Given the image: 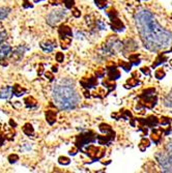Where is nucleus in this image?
I'll return each mask as SVG.
<instances>
[{
	"instance_id": "obj_1",
	"label": "nucleus",
	"mask_w": 172,
	"mask_h": 173,
	"mask_svg": "<svg viewBox=\"0 0 172 173\" xmlns=\"http://www.w3.org/2000/svg\"><path fill=\"white\" fill-rule=\"evenodd\" d=\"M135 23L143 45L149 51H160L172 43V33L164 29L147 9H139L136 12Z\"/></svg>"
},
{
	"instance_id": "obj_2",
	"label": "nucleus",
	"mask_w": 172,
	"mask_h": 173,
	"mask_svg": "<svg viewBox=\"0 0 172 173\" xmlns=\"http://www.w3.org/2000/svg\"><path fill=\"white\" fill-rule=\"evenodd\" d=\"M52 96L55 105L60 110L75 109L80 102L74 82L68 79L60 80V82L54 86Z\"/></svg>"
},
{
	"instance_id": "obj_3",
	"label": "nucleus",
	"mask_w": 172,
	"mask_h": 173,
	"mask_svg": "<svg viewBox=\"0 0 172 173\" xmlns=\"http://www.w3.org/2000/svg\"><path fill=\"white\" fill-rule=\"evenodd\" d=\"M155 88H148L143 91V93L140 96V99L141 101L138 103L136 108L137 109H141V108H148V109H152L154 107L157 105V96H155Z\"/></svg>"
},
{
	"instance_id": "obj_4",
	"label": "nucleus",
	"mask_w": 172,
	"mask_h": 173,
	"mask_svg": "<svg viewBox=\"0 0 172 173\" xmlns=\"http://www.w3.org/2000/svg\"><path fill=\"white\" fill-rule=\"evenodd\" d=\"M155 160L158 164L160 165L162 171L164 172H172V156L169 153L158 152L155 155Z\"/></svg>"
},
{
	"instance_id": "obj_5",
	"label": "nucleus",
	"mask_w": 172,
	"mask_h": 173,
	"mask_svg": "<svg viewBox=\"0 0 172 173\" xmlns=\"http://www.w3.org/2000/svg\"><path fill=\"white\" fill-rule=\"evenodd\" d=\"M97 137H98V135H95L93 132H91V131L86 132L84 134H80L79 136H77V139H76V147H77L78 149L82 150L86 144L94 142V141L97 140Z\"/></svg>"
},
{
	"instance_id": "obj_6",
	"label": "nucleus",
	"mask_w": 172,
	"mask_h": 173,
	"mask_svg": "<svg viewBox=\"0 0 172 173\" xmlns=\"http://www.w3.org/2000/svg\"><path fill=\"white\" fill-rule=\"evenodd\" d=\"M122 49V44L120 43L116 37H113V36L110 37V39L108 40V42L106 44H104V46H103L104 52H106L110 55L117 54Z\"/></svg>"
},
{
	"instance_id": "obj_7",
	"label": "nucleus",
	"mask_w": 172,
	"mask_h": 173,
	"mask_svg": "<svg viewBox=\"0 0 172 173\" xmlns=\"http://www.w3.org/2000/svg\"><path fill=\"white\" fill-rule=\"evenodd\" d=\"M108 17L110 18L111 20V27H112V30L116 31V32H122V31L125 30V25L122 21L119 20L118 14L114 8H110L109 11L107 12Z\"/></svg>"
},
{
	"instance_id": "obj_8",
	"label": "nucleus",
	"mask_w": 172,
	"mask_h": 173,
	"mask_svg": "<svg viewBox=\"0 0 172 173\" xmlns=\"http://www.w3.org/2000/svg\"><path fill=\"white\" fill-rule=\"evenodd\" d=\"M65 15H66V12L63 11V9H56V11L51 12L49 16L47 17L48 24L51 25V26H55L60 21H62L64 19Z\"/></svg>"
},
{
	"instance_id": "obj_9",
	"label": "nucleus",
	"mask_w": 172,
	"mask_h": 173,
	"mask_svg": "<svg viewBox=\"0 0 172 173\" xmlns=\"http://www.w3.org/2000/svg\"><path fill=\"white\" fill-rule=\"evenodd\" d=\"M86 153L92 161H97V160H100L105 155V150L100 148V147H97L95 145H89L86 148Z\"/></svg>"
},
{
	"instance_id": "obj_10",
	"label": "nucleus",
	"mask_w": 172,
	"mask_h": 173,
	"mask_svg": "<svg viewBox=\"0 0 172 173\" xmlns=\"http://www.w3.org/2000/svg\"><path fill=\"white\" fill-rule=\"evenodd\" d=\"M12 47L9 45H3L1 48H0V64L2 65V67H6L7 65V60L8 56L12 54Z\"/></svg>"
},
{
	"instance_id": "obj_11",
	"label": "nucleus",
	"mask_w": 172,
	"mask_h": 173,
	"mask_svg": "<svg viewBox=\"0 0 172 173\" xmlns=\"http://www.w3.org/2000/svg\"><path fill=\"white\" fill-rule=\"evenodd\" d=\"M140 122V125L146 128H155L157 125L160 124V120L155 117V116H149L147 118H138L137 119Z\"/></svg>"
},
{
	"instance_id": "obj_12",
	"label": "nucleus",
	"mask_w": 172,
	"mask_h": 173,
	"mask_svg": "<svg viewBox=\"0 0 172 173\" xmlns=\"http://www.w3.org/2000/svg\"><path fill=\"white\" fill-rule=\"evenodd\" d=\"M107 70H108V78H110L111 80L115 81V80H117L120 77V73H119V71L117 70V68H116L115 64L108 65Z\"/></svg>"
},
{
	"instance_id": "obj_13",
	"label": "nucleus",
	"mask_w": 172,
	"mask_h": 173,
	"mask_svg": "<svg viewBox=\"0 0 172 173\" xmlns=\"http://www.w3.org/2000/svg\"><path fill=\"white\" fill-rule=\"evenodd\" d=\"M80 83L86 89H90V88H94L95 86H98V80L94 77L88 78V79H83Z\"/></svg>"
},
{
	"instance_id": "obj_14",
	"label": "nucleus",
	"mask_w": 172,
	"mask_h": 173,
	"mask_svg": "<svg viewBox=\"0 0 172 173\" xmlns=\"http://www.w3.org/2000/svg\"><path fill=\"white\" fill-rule=\"evenodd\" d=\"M163 134H165V131L163 130V129H157V130H154L150 135V139L154 141L155 144H159L162 140Z\"/></svg>"
},
{
	"instance_id": "obj_15",
	"label": "nucleus",
	"mask_w": 172,
	"mask_h": 173,
	"mask_svg": "<svg viewBox=\"0 0 172 173\" xmlns=\"http://www.w3.org/2000/svg\"><path fill=\"white\" fill-rule=\"evenodd\" d=\"M41 48L45 52H52L54 48H56V42L55 40H47V42L41 43Z\"/></svg>"
},
{
	"instance_id": "obj_16",
	"label": "nucleus",
	"mask_w": 172,
	"mask_h": 173,
	"mask_svg": "<svg viewBox=\"0 0 172 173\" xmlns=\"http://www.w3.org/2000/svg\"><path fill=\"white\" fill-rule=\"evenodd\" d=\"M58 34L60 36V39L61 37H72L73 33H72V29L69 28V26H66V25H61L59 28H58Z\"/></svg>"
},
{
	"instance_id": "obj_17",
	"label": "nucleus",
	"mask_w": 172,
	"mask_h": 173,
	"mask_svg": "<svg viewBox=\"0 0 172 173\" xmlns=\"http://www.w3.org/2000/svg\"><path fill=\"white\" fill-rule=\"evenodd\" d=\"M56 117H57V112L54 111V110H48L46 112V119L49 124L52 125L56 121Z\"/></svg>"
},
{
	"instance_id": "obj_18",
	"label": "nucleus",
	"mask_w": 172,
	"mask_h": 173,
	"mask_svg": "<svg viewBox=\"0 0 172 173\" xmlns=\"http://www.w3.org/2000/svg\"><path fill=\"white\" fill-rule=\"evenodd\" d=\"M168 59V57H167V55H166V53H160V54H159V56L157 57V59H155V62L154 63H152V65L151 67L152 68H157L158 65H160V64H162V63H164L165 61H166Z\"/></svg>"
},
{
	"instance_id": "obj_19",
	"label": "nucleus",
	"mask_w": 172,
	"mask_h": 173,
	"mask_svg": "<svg viewBox=\"0 0 172 173\" xmlns=\"http://www.w3.org/2000/svg\"><path fill=\"white\" fill-rule=\"evenodd\" d=\"M12 87L11 86H6L5 88L0 91V99H9L12 96Z\"/></svg>"
},
{
	"instance_id": "obj_20",
	"label": "nucleus",
	"mask_w": 172,
	"mask_h": 173,
	"mask_svg": "<svg viewBox=\"0 0 172 173\" xmlns=\"http://www.w3.org/2000/svg\"><path fill=\"white\" fill-rule=\"evenodd\" d=\"M103 85L108 88V93L111 92L112 90H114L116 87V84H115V82H114V80H111L110 78H106V79L103 81Z\"/></svg>"
},
{
	"instance_id": "obj_21",
	"label": "nucleus",
	"mask_w": 172,
	"mask_h": 173,
	"mask_svg": "<svg viewBox=\"0 0 172 173\" xmlns=\"http://www.w3.org/2000/svg\"><path fill=\"white\" fill-rule=\"evenodd\" d=\"M24 103H25V105H26L27 108H33V107H36V105H37L36 100L34 99L33 96H27V97H25Z\"/></svg>"
},
{
	"instance_id": "obj_22",
	"label": "nucleus",
	"mask_w": 172,
	"mask_h": 173,
	"mask_svg": "<svg viewBox=\"0 0 172 173\" xmlns=\"http://www.w3.org/2000/svg\"><path fill=\"white\" fill-rule=\"evenodd\" d=\"M12 92H14L16 96H21L22 94L26 92V89L21 87L20 85H18V84H15L14 87H12Z\"/></svg>"
},
{
	"instance_id": "obj_23",
	"label": "nucleus",
	"mask_w": 172,
	"mask_h": 173,
	"mask_svg": "<svg viewBox=\"0 0 172 173\" xmlns=\"http://www.w3.org/2000/svg\"><path fill=\"white\" fill-rule=\"evenodd\" d=\"M23 132L27 135L28 137H32L33 135H34V129H33V127H32V125H31L30 124H24V127H23Z\"/></svg>"
},
{
	"instance_id": "obj_24",
	"label": "nucleus",
	"mask_w": 172,
	"mask_h": 173,
	"mask_svg": "<svg viewBox=\"0 0 172 173\" xmlns=\"http://www.w3.org/2000/svg\"><path fill=\"white\" fill-rule=\"evenodd\" d=\"M140 82H139V79L138 78H135V77H132L130 78V79L127 81V83L125 84L126 88H131V87H135L138 85Z\"/></svg>"
},
{
	"instance_id": "obj_25",
	"label": "nucleus",
	"mask_w": 172,
	"mask_h": 173,
	"mask_svg": "<svg viewBox=\"0 0 172 173\" xmlns=\"http://www.w3.org/2000/svg\"><path fill=\"white\" fill-rule=\"evenodd\" d=\"M60 44H61V48L62 49H68L69 45L72 44V37H69V36H66V37H61L60 39Z\"/></svg>"
},
{
	"instance_id": "obj_26",
	"label": "nucleus",
	"mask_w": 172,
	"mask_h": 173,
	"mask_svg": "<svg viewBox=\"0 0 172 173\" xmlns=\"http://www.w3.org/2000/svg\"><path fill=\"white\" fill-rule=\"evenodd\" d=\"M149 145H150V141H149L148 139H146V138H143V139L140 141L139 149L141 150V152H144L147 147H149Z\"/></svg>"
},
{
	"instance_id": "obj_27",
	"label": "nucleus",
	"mask_w": 172,
	"mask_h": 173,
	"mask_svg": "<svg viewBox=\"0 0 172 173\" xmlns=\"http://www.w3.org/2000/svg\"><path fill=\"white\" fill-rule=\"evenodd\" d=\"M118 65L120 68H122L126 72H130L131 68H132V62L123 61V60H118Z\"/></svg>"
},
{
	"instance_id": "obj_28",
	"label": "nucleus",
	"mask_w": 172,
	"mask_h": 173,
	"mask_svg": "<svg viewBox=\"0 0 172 173\" xmlns=\"http://www.w3.org/2000/svg\"><path fill=\"white\" fill-rule=\"evenodd\" d=\"M130 61L132 62V64H135V65H138L140 63V55L138 53H135V54H132L130 55Z\"/></svg>"
},
{
	"instance_id": "obj_29",
	"label": "nucleus",
	"mask_w": 172,
	"mask_h": 173,
	"mask_svg": "<svg viewBox=\"0 0 172 173\" xmlns=\"http://www.w3.org/2000/svg\"><path fill=\"white\" fill-rule=\"evenodd\" d=\"M164 105L166 107H169V108H172V89L169 93L165 96L164 99Z\"/></svg>"
},
{
	"instance_id": "obj_30",
	"label": "nucleus",
	"mask_w": 172,
	"mask_h": 173,
	"mask_svg": "<svg viewBox=\"0 0 172 173\" xmlns=\"http://www.w3.org/2000/svg\"><path fill=\"white\" fill-rule=\"evenodd\" d=\"M27 50V48H25L24 46H19L17 49L15 50V52H14V55L16 56V55H18L19 56V58H21L22 56L24 55V53H25V51H26Z\"/></svg>"
},
{
	"instance_id": "obj_31",
	"label": "nucleus",
	"mask_w": 172,
	"mask_h": 173,
	"mask_svg": "<svg viewBox=\"0 0 172 173\" xmlns=\"http://www.w3.org/2000/svg\"><path fill=\"white\" fill-rule=\"evenodd\" d=\"M11 9L7 7H0V20H3L8 16Z\"/></svg>"
},
{
	"instance_id": "obj_32",
	"label": "nucleus",
	"mask_w": 172,
	"mask_h": 173,
	"mask_svg": "<svg viewBox=\"0 0 172 173\" xmlns=\"http://www.w3.org/2000/svg\"><path fill=\"white\" fill-rule=\"evenodd\" d=\"M94 3L101 9H104L107 6V0H94Z\"/></svg>"
},
{
	"instance_id": "obj_33",
	"label": "nucleus",
	"mask_w": 172,
	"mask_h": 173,
	"mask_svg": "<svg viewBox=\"0 0 172 173\" xmlns=\"http://www.w3.org/2000/svg\"><path fill=\"white\" fill-rule=\"evenodd\" d=\"M166 76V73H165V71L163 70V68H159V70L155 71V78L159 80L163 79V78Z\"/></svg>"
},
{
	"instance_id": "obj_34",
	"label": "nucleus",
	"mask_w": 172,
	"mask_h": 173,
	"mask_svg": "<svg viewBox=\"0 0 172 173\" xmlns=\"http://www.w3.org/2000/svg\"><path fill=\"white\" fill-rule=\"evenodd\" d=\"M58 163L60 165L65 166V165H69V163H71V161H69V159L66 158V157H60V158L58 159Z\"/></svg>"
},
{
	"instance_id": "obj_35",
	"label": "nucleus",
	"mask_w": 172,
	"mask_h": 173,
	"mask_svg": "<svg viewBox=\"0 0 172 173\" xmlns=\"http://www.w3.org/2000/svg\"><path fill=\"white\" fill-rule=\"evenodd\" d=\"M172 121V119L169 117H162L161 120H160V124L162 125H167V124H170Z\"/></svg>"
},
{
	"instance_id": "obj_36",
	"label": "nucleus",
	"mask_w": 172,
	"mask_h": 173,
	"mask_svg": "<svg viewBox=\"0 0 172 173\" xmlns=\"http://www.w3.org/2000/svg\"><path fill=\"white\" fill-rule=\"evenodd\" d=\"M95 24H97V26H98V29H101V30L106 29V24H105L102 20H97V21H95Z\"/></svg>"
},
{
	"instance_id": "obj_37",
	"label": "nucleus",
	"mask_w": 172,
	"mask_h": 173,
	"mask_svg": "<svg viewBox=\"0 0 172 173\" xmlns=\"http://www.w3.org/2000/svg\"><path fill=\"white\" fill-rule=\"evenodd\" d=\"M63 3H64L66 8H72L73 6L75 5V1L74 0H63Z\"/></svg>"
},
{
	"instance_id": "obj_38",
	"label": "nucleus",
	"mask_w": 172,
	"mask_h": 173,
	"mask_svg": "<svg viewBox=\"0 0 172 173\" xmlns=\"http://www.w3.org/2000/svg\"><path fill=\"white\" fill-rule=\"evenodd\" d=\"M95 76L97 78H102L105 76V70L104 68H98L97 71H95Z\"/></svg>"
},
{
	"instance_id": "obj_39",
	"label": "nucleus",
	"mask_w": 172,
	"mask_h": 173,
	"mask_svg": "<svg viewBox=\"0 0 172 173\" xmlns=\"http://www.w3.org/2000/svg\"><path fill=\"white\" fill-rule=\"evenodd\" d=\"M19 160V157H18V155H14V153H12V155H11L8 157V161H9V163H11V164H12V163H16Z\"/></svg>"
},
{
	"instance_id": "obj_40",
	"label": "nucleus",
	"mask_w": 172,
	"mask_h": 173,
	"mask_svg": "<svg viewBox=\"0 0 172 173\" xmlns=\"http://www.w3.org/2000/svg\"><path fill=\"white\" fill-rule=\"evenodd\" d=\"M55 57H56V60L58 61V62H62L63 59H64V55H63V53L58 52V53H56Z\"/></svg>"
},
{
	"instance_id": "obj_41",
	"label": "nucleus",
	"mask_w": 172,
	"mask_h": 173,
	"mask_svg": "<svg viewBox=\"0 0 172 173\" xmlns=\"http://www.w3.org/2000/svg\"><path fill=\"white\" fill-rule=\"evenodd\" d=\"M5 40H6V32L5 31H1V32H0V45H1Z\"/></svg>"
},
{
	"instance_id": "obj_42",
	"label": "nucleus",
	"mask_w": 172,
	"mask_h": 173,
	"mask_svg": "<svg viewBox=\"0 0 172 173\" xmlns=\"http://www.w3.org/2000/svg\"><path fill=\"white\" fill-rule=\"evenodd\" d=\"M141 72L144 75H147V76H149V75H150V70H149V68H147V67H143L141 68Z\"/></svg>"
},
{
	"instance_id": "obj_43",
	"label": "nucleus",
	"mask_w": 172,
	"mask_h": 173,
	"mask_svg": "<svg viewBox=\"0 0 172 173\" xmlns=\"http://www.w3.org/2000/svg\"><path fill=\"white\" fill-rule=\"evenodd\" d=\"M167 150H168V153H169L170 156H172V140L170 141L169 143H168V145H167Z\"/></svg>"
},
{
	"instance_id": "obj_44",
	"label": "nucleus",
	"mask_w": 172,
	"mask_h": 173,
	"mask_svg": "<svg viewBox=\"0 0 172 173\" xmlns=\"http://www.w3.org/2000/svg\"><path fill=\"white\" fill-rule=\"evenodd\" d=\"M73 15H74V17H76V18H79L81 16V12H79V9H77V8H75L74 11H73Z\"/></svg>"
},
{
	"instance_id": "obj_45",
	"label": "nucleus",
	"mask_w": 172,
	"mask_h": 173,
	"mask_svg": "<svg viewBox=\"0 0 172 173\" xmlns=\"http://www.w3.org/2000/svg\"><path fill=\"white\" fill-rule=\"evenodd\" d=\"M46 77H48V79H49V81H53L54 80V76H53V74L52 73H50V72H47L46 74Z\"/></svg>"
},
{
	"instance_id": "obj_46",
	"label": "nucleus",
	"mask_w": 172,
	"mask_h": 173,
	"mask_svg": "<svg viewBox=\"0 0 172 173\" xmlns=\"http://www.w3.org/2000/svg\"><path fill=\"white\" fill-rule=\"evenodd\" d=\"M78 148H77V147H75V148H73V149H71V150H69V155H71V156H75L76 155V153H77V152H78Z\"/></svg>"
},
{
	"instance_id": "obj_47",
	"label": "nucleus",
	"mask_w": 172,
	"mask_h": 173,
	"mask_svg": "<svg viewBox=\"0 0 172 173\" xmlns=\"http://www.w3.org/2000/svg\"><path fill=\"white\" fill-rule=\"evenodd\" d=\"M4 140H5V136H2V135L0 134V146L3 145V143H4Z\"/></svg>"
},
{
	"instance_id": "obj_48",
	"label": "nucleus",
	"mask_w": 172,
	"mask_h": 173,
	"mask_svg": "<svg viewBox=\"0 0 172 173\" xmlns=\"http://www.w3.org/2000/svg\"><path fill=\"white\" fill-rule=\"evenodd\" d=\"M84 96H85V97H90V92H89L88 89L84 90Z\"/></svg>"
},
{
	"instance_id": "obj_49",
	"label": "nucleus",
	"mask_w": 172,
	"mask_h": 173,
	"mask_svg": "<svg viewBox=\"0 0 172 173\" xmlns=\"http://www.w3.org/2000/svg\"><path fill=\"white\" fill-rule=\"evenodd\" d=\"M132 75H133V77H135V78H139V74H138V72H134V73H133Z\"/></svg>"
},
{
	"instance_id": "obj_50",
	"label": "nucleus",
	"mask_w": 172,
	"mask_h": 173,
	"mask_svg": "<svg viewBox=\"0 0 172 173\" xmlns=\"http://www.w3.org/2000/svg\"><path fill=\"white\" fill-rule=\"evenodd\" d=\"M52 71L55 72V73H56V72L58 71V70H57V67H53V68H52Z\"/></svg>"
},
{
	"instance_id": "obj_51",
	"label": "nucleus",
	"mask_w": 172,
	"mask_h": 173,
	"mask_svg": "<svg viewBox=\"0 0 172 173\" xmlns=\"http://www.w3.org/2000/svg\"><path fill=\"white\" fill-rule=\"evenodd\" d=\"M40 1H42V0H34V2H40Z\"/></svg>"
},
{
	"instance_id": "obj_52",
	"label": "nucleus",
	"mask_w": 172,
	"mask_h": 173,
	"mask_svg": "<svg viewBox=\"0 0 172 173\" xmlns=\"http://www.w3.org/2000/svg\"><path fill=\"white\" fill-rule=\"evenodd\" d=\"M169 63H170V65H171V67H172V59H171V60L169 61Z\"/></svg>"
},
{
	"instance_id": "obj_53",
	"label": "nucleus",
	"mask_w": 172,
	"mask_h": 173,
	"mask_svg": "<svg viewBox=\"0 0 172 173\" xmlns=\"http://www.w3.org/2000/svg\"><path fill=\"white\" fill-rule=\"evenodd\" d=\"M170 52H172V47H171V49H170Z\"/></svg>"
}]
</instances>
